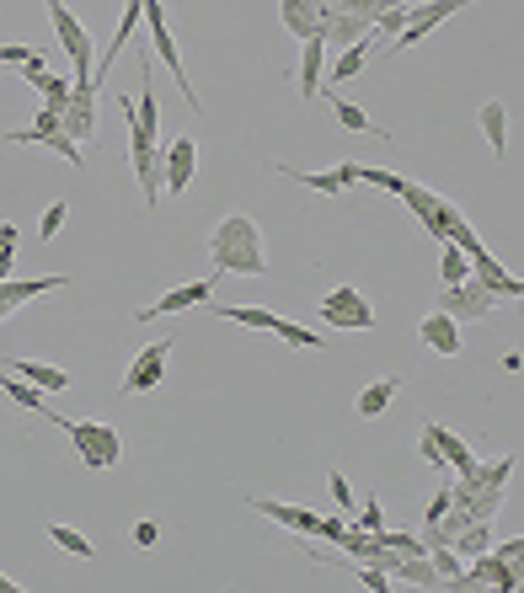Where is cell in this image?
I'll use <instances>...</instances> for the list:
<instances>
[{
  "label": "cell",
  "instance_id": "1",
  "mask_svg": "<svg viewBox=\"0 0 524 593\" xmlns=\"http://www.w3.org/2000/svg\"><path fill=\"white\" fill-rule=\"evenodd\" d=\"M209 262L214 273H241V278H268L273 262L262 252V225L252 214H225L209 230Z\"/></svg>",
  "mask_w": 524,
  "mask_h": 593
},
{
  "label": "cell",
  "instance_id": "2",
  "mask_svg": "<svg viewBox=\"0 0 524 593\" xmlns=\"http://www.w3.org/2000/svg\"><path fill=\"white\" fill-rule=\"evenodd\" d=\"M59 428H65V439L75 444V455H81V465L91 476H107L123 460V433L113 423H70L65 417Z\"/></svg>",
  "mask_w": 524,
  "mask_h": 593
},
{
  "label": "cell",
  "instance_id": "3",
  "mask_svg": "<svg viewBox=\"0 0 524 593\" xmlns=\"http://www.w3.org/2000/svg\"><path fill=\"white\" fill-rule=\"evenodd\" d=\"M49 22H54L59 43H65L70 65H75V81H70V86H91V70H97V43H91L86 22L75 17V11L65 6V0H49Z\"/></svg>",
  "mask_w": 524,
  "mask_h": 593
},
{
  "label": "cell",
  "instance_id": "4",
  "mask_svg": "<svg viewBox=\"0 0 524 593\" xmlns=\"http://www.w3.org/2000/svg\"><path fill=\"white\" fill-rule=\"evenodd\" d=\"M476 6V0H423V6H407V27L396 33L391 43H385V54L380 59H396V54H407V49H418V43L434 33V27H444L455 17V11H466Z\"/></svg>",
  "mask_w": 524,
  "mask_h": 593
},
{
  "label": "cell",
  "instance_id": "5",
  "mask_svg": "<svg viewBox=\"0 0 524 593\" xmlns=\"http://www.w3.org/2000/svg\"><path fill=\"white\" fill-rule=\"evenodd\" d=\"M145 27H150V49H156V59H166L172 81L182 86V102L198 113V91H193L188 70H182V59H177V38H172V22H166V0H145Z\"/></svg>",
  "mask_w": 524,
  "mask_h": 593
},
{
  "label": "cell",
  "instance_id": "6",
  "mask_svg": "<svg viewBox=\"0 0 524 593\" xmlns=\"http://www.w3.org/2000/svg\"><path fill=\"white\" fill-rule=\"evenodd\" d=\"M321 321L332 326V332H369L380 316H375V305L364 300V289H353V284H337L327 300H321Z\"/></svg>",
  "mask_w": 524,
  "mask_h": 593
},
{
  "label": "cell",
  "instance_id": "7",
  "mask_svg": "<svg viewBox=\"0 0 524 593\" xmlns=\"http://www.w3.org/2000/svg\"><path fill=\"white\" fill-rule=\"evenodd\" d=\"M166 364H172V337H156L145 342L140 353L129 358V369H123V396H145V390H156L166 380Z\"/></svg>",
  "mask_w": 524,
  "mask_h": 593
},
{
  "label": "cell",
  "instance_id": "8",
  "mask_svg": "<svg viewBox=\"0 0 524 593\" xmlns=\"http://www.w3.org/2000/svg\"><path fill=\"white\" fill-rule=\"evenodd\" d=\"M434 310L455 316L460 326H471V321H487L492 310H498V294H487L482 284H476V278H460V284H444V294H439Z\"/></svg>",
  "mask_w": 524,
  "mask_h": 593
},
{
  "label": "cell",
  "instance_id": "9",
  "mask_svg": "<svg viewBox=\"0 0 524 593\" xmlns=\"http://www.w3.org/2000/svg\"><path fill=\"white\" fill-rule=\"evenodd\" d=\"M193 171H198V139L193 134L166 139V145H161V193L182 198V193H188V182H193Z\"/></svg>",
  "mask_w": 524,
  "mask_h": 593
},
{
  "label": "cell",
  "instance_id": "10",
  "mask_svg": "<svg viewBox=\"0 0 524 593\" xmlns=\"http://www.w3.org/2000/svg\"><path fill=\"white\" fill-rule=\"evenodd\" d=\"M460 588H503V593H514L519 588V561H503L487 545V551L471 556V567L460 572Z\"/></svg>",
  "mask_w": 524,
  "mask_h": 593
},
{
  "label": "cell",
  "instance_id": "11",
  "mask_svg": "<svg viewBox=\"0 0 524 593\" xmlns=\"http://www.w3.org/2000/svg\"><path fill=\"white\" fill-rule=\"evenodd\" d=\"M129 166H134V182L145 193V209L161 204V139H140L129 134Z\"/></svg>",
  "mask_w": 524,
  "mask_h": 593
},
{
  "label": "cell",
  "instance_id": "12",
  "mask_svg": "<svg viewBox=\"0 0 524 593\" xmlns=\"http://www.w3.org/2000/svg\"><path fill=\"white\" fill-rule=\"evenodd\" d=\"M214 300V273L209 278H193V284H177V289H166L156 305H145V310H134V321H156V316H182V310H193V305H209Z\"/></svg>",
  "mask_w": 524,
  "mask_h": 593
},
{
  "label": "cell",
  "instance_id": "13",
  "mask_svg": "<svg viewBox=\"0 0 524 593\" xmlns=\"http://www.w3.org/2000/svg\"><path fill=\"white\" fill-rule=\"evenodd\" d=\"M59 129H65L75 145H91L97 139V86H75L65 113H59Z\"/></svg>",
  "mask_w": 524,
  "mask_h": 593
},
{
  "label": "cell",
  "instance_id": "14",
  "mask_svg": "<svg viewBox=\"0 0 524 593\" xmlns=\"http://www.w3.org/2000/svg\"><path fill=\"white\" fill-rule=\"evenodd\" d=\"M268 171H279V177H289L295 187H311V193H327V198H337V193H348V187H353V161L332 166V171H295L284 161H268Z\"/></svg>",
  "mask_w": 524,
  "mask_h": 593
},
{
  "label": "cell",
  "instance_id": "15",
  "mask_svg": "<svg viewBox=\"0 0 524 593\" xmlns=\"http://www.w3.org/2000/svg\"><path fill=\"white\" fill-rule=\"evenodd\" d=\"M252 503V513H268L273 524H284V529H295L300 540H316V529H321V513L311 508H295V503H279V497H246Z\"/></svg>",
  "mask_w": 524,
  "mask_h": 593
},
{
  "label": "cell",
  "instance_id": "16",
  "mask_svg": "<svg viewBox=\"0 0 524 593\" xmlns=\"http://www.w3.org/2000/svg\"><path fill=\"white\" fill-rule=\"evenodd\" d=\"M418 337H423V348L439 353V358H455L460 348H466V332H460V321L444 316V310H428L423 326H418Z\"/></svg>",
  "mask_w": 524,
  "mask_h": 593
},
{
  "label": "cell",
  "instance_id": "17",
  "mask_svg": "<svg viewBox=\"0 0 524 593\" xmlns=\"http://www.w3.org/2000/svg\"><path fill=\"white\" fill-rule=\"evenodd\" d=\"M327 0H279V17H284V27L295 33V43H305V38H321V22H327ZM327 43V38H321Z\"/></svg>",
  "mask_w": 524,
  "mask_h": 593
},
{
  "label": "cell",
  "instance_id": "18",
  "mask_svg": "<svg viewBox=\"0 0 524 593\" xmlns=\"http://www.w3.org/2000/svg\"><path fill=\"white\" fill-rule=\"evenodd\" d=\"M466 262H471V278H476L487 294H498V300H519V294H524V284H519V278L508 273L492 252H476V257H466Z\"/></svg>",
  "mask_w": 524,
  "mask_h": 593
},
{
  "label": "cell",
  "instance_id": "19",
  "mask_svg": "<svg viewBox=\"0 0 524 593\" xmlns=\"http://www.w3.org/2000/svg\"><path fill=\"white\" fill-rule=\"evenodd\" d=\"M396 390H402V380H396V374H380V380H369V385L359 390V401H353V412H359V423H380V417L391 412Z\"/></svg>",
  "mask_w": 524,
  "mask_h": 593
},
{
  "label": "cell",
  "instance_id": "20",
  "mask_svg": "<svg viewBox=\"0 0 524 593\" xmlns=\"http://www.w3.org/2000/svg\"><path fill=\"white\" fill-rule=\"evenodd\" d=\"M0 390H6V396H11V401H17V407H27V412H38V417H43V423H54V428H59V423H65V417H59V412L49 407V401H43V390H38V385H27V380H22V374H11L6 364H0Z\"/></svg>",
  "mask_w": 524,
  "mask_h": 593
},
{
  "label": "cell",
  "instance_id": "21",
  "mask_svg": "<svg viewBox=\"0 0 524 593\" xmlns=\"http://www.w3.org/2000/svg\"><path fill=\"white\" fill-rule=\"evenodd\" d=\"M321 81H327V43H321V38H305V43H300V97L316 102V97H321Z\"/></svg>",
  "mask_w": 524,
  "mask_h": 593
},
{
  "label": "cell",
  "instance_id": "22",
  "mask_svg": "<svg viewBox=\"0 0 524 593\" xmlns=\"http://www.w3.org/2000/svg\"><path fill=\"white\" fill-rule=\"evenodd\" d=\"M434 439H439V455H444V465H450V476H471L476 465H482V460H476V449L466 439H455L444 423H434Z\"/></svg>",
  "mask_w": 524,
  "mask_h": 593
},
{
  "label": "cell",
  "instance_id": "23",
  "mask_svg": "<svg viewBox=\"0 0 524 593\" xmlns=\"http://www.w3.org/2000/svg\"><path fill=\"white\" fill-rule=\"evenodd\" d=\"M391 588H444L439 583V572L434 567H428V556H402V561H396V567H391Z\"/></svg>",
  "mask_w": 524,
  "mask_h": 593
},
{
  "label": "cell",
  "instance_id": "24",
  "mask_svg": "<svg viewBox=\"0 0 524 593\" xmlns=\"http://www.w3.org/2000/svg\"><path fill=\"white\" fill-rule=\"evenodd\" d=\"M59 134H65V129H59V113H54V107H38L33 129H11V134H6V145H43V150H49Z\"/></svg>",
  "mask_w": 524,
  "mask_h": 593
},
{
  "label": "cell",
  "instance_id": "25",
  "mask_svg": "<svg viewBox=\"0 0 524 593\" xmlns=\"http://www.w3.org/2000/svg\"><path fill=\"white\" fill-rule=\"evenodd\" d=\"M11 374H22L27 385H38V390H70V369H59V364H38V358H22V364H6Z\"/></svg>",
  "mask_w": 524,
  "mask_h": 593
},
{
  "label": "cell",
  "instance_id": "26",
  "mask_svg": "<svg viewBox=\"0 0 524 593\" xmlns=\"http://www.w3.org/2000/svg\"><path fill=\"white\" fill-rule=\"evenodd\" d=\"M476 123H482V134H487V145L492 155H508V102H482V113H476Z\"/></svg>",
  "mask_w": 524,
  "mask_h": 593
},
{
  "label": "cell",
  "instance_id": "27",
  "mask_svg": "<svg viewBox=\"0 0 524 593\" xmlns=\"http://www.w3.org/2000/svg\"><path fill=\"white\" fill-rule=\"evenodd\" d=\"M369 33V22L364 17H353V11H327V22H321V38H332L337 43V49H348V43H359Z\"/></svg>",
  "mask_w": 524,
  "mask_h": 593
},
{
  "label": "cell",
  "instance_id": "28",
  "mask_svg": "<svg viewBox=\"0 0 524 593\" xmlns=\"http://www.w3.org/2000/svg\"><path fill=\"white\" fill-rule=\"evenodd\" d=\"M209 316L236 321V326H252V332H273V326H279V316H273V310H262V305H209Z\"/></svg>",
  "mask_w": 524,
  "mask_h": 593
},
{
  "label": "cell",
  "instance_id": "29",
  "mask_svg": "<svg viewBox=\"0 0 524 593\" xmlns=\"http://www.w3.org/2000/svg\"><path fill=\"white\" fill-rule=\"evenodd\" d=\"M327 102H332V118L343 123L348 134H385V129H375V118L364 113L359 102H348V97H337V91H327Z\"/></svg>",
  "mask_w": 524,
  "mask_h": 593
},
{
  "label": "cell",
  "instance_id": "30",
  "mask_svg": "<svg viewBox=\"0 0 524 593\" xmlns=\"http://www.w3.org/2000/svg\"><path fill=\"white\" fill-rule=\"evenodd\" d=\"M428 567L439 572L444 588H460V572H466V556L455 551V545H428Z\"/></svg>",
  "mask_w": 524,
  "mask_h": 593
},
{
  "label": "cell",
  "instance_id": "31",
  "mask_svg": "<svg viewBox=\"0 0 524 593\" xmlns=\"http://www.w3.org/2000/svg\"><path fill=\"white\" fill-rule=\"evenodd\" d=\"M49 540H54L65 556H81V561H91V556H97V540H91V535H81L75 524H49Z\"/></svg>",
  "mask_w": 524,
  "mask_h": 593
},
{
  "label": "cell",
  "instance_id": "32",
  "mask_svg": "<svg viewBox=\"0 0 524 593\" xmlns=\"http://www.w3.org/2000/svg\"><path fill=\"white\" fill-rule=\"evenodd\" d=\"M353 182H369V187H385V193H402V171H385V166H364V161H353Z\"/></svg>",
  "mask_w": 524,
  "mask_h": 593
},
{
  "label": "cell",
  "instance_id": "33",
  "mask_svg": "<svg viewBox=\"0 0 524 593\" xmlns=\"http://www.w3.org/2000/svg\"><path fill=\"white\" fill-rule=\"evenodd\" d=\"M273 337H284L289 348H332L321 332H311V326H295V321H284V316H279V326H273Z\"/></svg>",
  "mask_w": 524,
  "mask_h": 593
},
{
  "label": "cell",
  "instance_id": "34",
  "mask_svg": "<svg viewBox=\"0 0 524 593\" xmlns=\"http://www.w3.org/2000/svg\"><path fill=\"white\" fill-rule=\"evenodd\" d=\"M439 273H444V284H460V278H471L466 252H460V246H450V241H439Z\"/></svg>",
  "mask_w": 524,
  "mask_h": 593
},
{
  "label": "cell",
  "instance_id": "35",
  "mask_svg": "<svg viewBox=\"0 0 524 593\" xmlns=\"http://www.w3.org/2000/svg\"><path fill=\"white\" fill-rule=\"evenodd\" d=\"M65 220H70V204H65V198H54V204L43 209V220H38V241H54L59 230H65Z\"/></svg>",
  "mask_w": 524,
  "mask_h": 593
},
{
  "label": "cell",
  "instance_id": "36",
  "mask_svg": "<svg viewBox=\"0 0 524 593\" xmlns=\"http://www.w3.org/2000/svg\"><path fill=\"white\" fill-rule=\"evenodd\" d=\"M353 572V583L369 588V593H391V572H380L375 561H359V567H348Z\"/></svg>",
  "mask_w": 524,
  "mask_h": 593
},
{
  "label": "cell",
  "instance_id": "37",
  "mask_svg": "<svg viewBox=\"0 0 524 593\" xmlns=\"http://www.w3.org/2000/svg\"><path fill=\"white\" fill-rule=\"evenodd\" d=\"M353 529H364V535H380V529H385V508H380V497H369V503L359 508Z\"/></svg>",
  "mask_w": 524,
  "mask_h": 593
},
{
  "label": "cell",
  "instance_id": "38",
  "mask_svg": "<svg viewBox=\"0 0 524 593\" xmlns=\"http://www.w3.org/2000/svg\"><path fill=\"white\" fill-rule=\"evenodd\" d=\"M327 487H332V497H337V513H353V487H348V476H343V471H332V476H327Z\"/></svg>",
  "mask_w": 524,
  "mask_h": 593
},
{
  "label": "cell",
  "instance_id": "39",
  "mask_svg": "<svg viewBox=\"0 0 524 593\" xmlns=\"http://www.w3.org/2000/svg\"><path fill=\"white\" fill-rule=\"evenodd\" d=\"M33 54H38L33 43H0V65H27Z\"/></svg>",
  "mask_w": 524,
  "mask_h": 593
},
{
  "label": "cell",
  "instance_id": "40",
  "mask_svg": "<svg viewBox=\"0 0 524 593\" xmlns=\"http://www.w3.org/2000/svg\"><path fill=\"white\" fill-rule=\"evenodd\" d=\"M444 513H450V487H439V492H434V503H428V513H423V524H428V529H434V524L444 519Z\"/></svg>",
  "mask_w": 524,
  "mask_h": 593
},
{
  "label": "cell",
  "instance_id": "41",
  "mask_svg": "<svg viewBox=\"0 0 524 593\" xmlns=\"http://www.w3.org/2000/svg\"><path fill=\"white\" fill-rule=\"evenodd\" d=\"M156 540H161V524H156V519H140V524H134V545H140V551H150Z\"/></svg>",
  "mask_w": 524,
  "mask_h": 593
},
{
  "label": "cell",
  "instance_id": "42",
  "mask_svg": "<svg viewBox=\"0 0 524 593\" xmlns=\"http://www.w3.org/2000/svg\"><path fill=\"white\" fill-rule=\"evenodd\" d=\"M492 551H498L503 561H519V551H524V540L514 535V540H503V545H492Z\"/></svg>",
  "mask_w": 524,
  "mask_h": 593
},
{
  "label": "cell",
  "instance_id": "43",
  "mask_svg": "<svg viewBox=\"0 0 524 593\" xmlns=\"http://www.w3.org/2000/svg\"><path fill=\"white\" fill-rule=\"evenodd\" d=\"M0 252H17V225L0 220Z\"/></svg>",
  "mask_w": 524,
  "mask_h": 593
},
{
  "label": "cell",
  "instance_id": "44",
  "mask_svg": "<svg viewBox=\"0 0 524 593\" xmlns=\"http://www.w3.org/2000/svg\"><path fill=\"white\" fill-rule=\"evenodd\" d=\"M519 369H524V358H519V348H508V353H503V374H519Z\"/></svg>",
  "mask_w": 524,
  "mask_h": 593
},
{
  "label": "cell",
  "instance_id": "45",
  "mask_svg": "<svg viewBox=\"0 0 524 593\" xmlns=\"http://www.w3.org/2000/svg\"><path fill=\"white\" fill-rule=\"evenodd\" d=\"M11 262H17V252H0V284L11 278Z\"/></svg>",
  "mask_w": 524,
  "mask_h": 593
},
{
  "label": "cell",
  "instance_id": "46",
  "mask_svg": "<svg viewBox=\"0 0 524 593\" xmlns=\"http://www.w3.org/2000/svg\"><path fill=\"white\" fill-rule=\"evenodd\" d=\"M22 583H17V577H6V572H0V593H17Z\"/></svg>",
  "mask_w": 524,
  "mask_h": 593
}]
</instances>
